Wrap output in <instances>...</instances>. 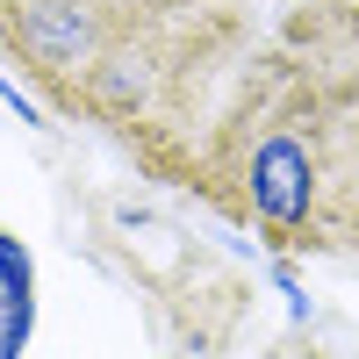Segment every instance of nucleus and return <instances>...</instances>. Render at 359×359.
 <instances>
[{
  "mask_svg": "<svg viewBox=\"0 0 359 359\" xmlns=\"http://www.w3.org/2000/svg\"><path fill=\"white\" fill-rule=\"evenodd\" d=\"M316 223L359 245V86L316 130Z\"/></svg>",
  "mask_w": 359,
  "mask_h": 359,
  "instance_id": "obj_2",
  "label": "nucleus"
},
{
  "mask_svg": "<svg viewBox=\"0 0 359 359\" xmlns=\"http://www.w3.org/2000/svg\"><path fill=\"white\" fill-rule=\"evenodd\" d=\"M15 36H22V50L36 57V65L65 72L72 57L86 50V22H79V8H72V0H43V8H29V15L15 22Z\"/></svg>",
  "mask_w": 359,
  "mask_h": 359,
  "instance_id": "obj_3",
  "label": "nucleus"
},
{
  "mask_svg": "<svg viewBox=\"0 0 359 359\" xmlns=\"http://www.w3.org/2000/svg\"><path fill=\"white\" fill-rule=\"evenodd\" d=\"M252 208L273 230H309L316 223V137L302 144L294 130H273L252 151Z\"/></svg>",
  "mask_w": 359,
  "mask_h": 359,
  "instance_id": "obj_1",
  "label": "nucleus"
}]
</instances>
